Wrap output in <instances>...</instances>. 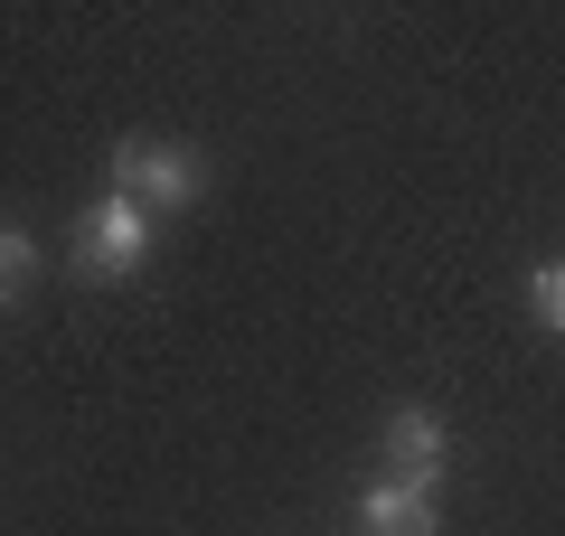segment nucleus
<instances>
[{"label": "nucleus", "mask_w": 565, "mask_h": 536, "mask_svg": "<svg viewBox=\"0 0 565 536\" xmlns=\"http://www.w3.org/2000/svg\"><path fill=\"white\" fill-rule=\"evenodd\" d=\"M151 245H161V217L132 207L122 189H104V199L76 217V264H85L95 282H132L141 264H151Z\"/></svg>", "instance_id": "1"}, {"label": "nucleus", "mask_w": 565, "mask_h": 536, "mask_svg": "<svg viewBox=\"0 0 565 536\" xmlns=\"http://www.w3.org/2000/svg\"><path fill=\"white\" fill-rule=\"evenodd\" d=\"M114 189L132 207H151V217H180V207H199V189H207V170L189 151H170V141H114Z\"/></svg>", "instance_id": "2"}, {"label": "nucleus", "mask_w": 565, "mask_h": 536, "mask_svg": "<svg viewBox=\"0 0 565 536\" xmlns=\"http://www.w3.org/2000/svg\"><path fill=\"white\" fill-rule=\"evenodd\" d=\"M377 442H386V471H396V480H424V490H434L444 461H452V424L434 415V405H396Z\"/></svg>", "instance_id": "3"}, {"label": "nucleus", "mask_w": 565, "mask_h": 536, "mask_svg": "<svg viewBox=\"0 0 565 536\" xmlns=\"http://www.w3.org/2000/svg\"><path fill=\"white\" fill-rule=\"evenodd\" d=\"M424 517H434V490H424V480H396V471L359 480V527H367V536H396V527H424Z\"/></svg>", "instance_id": "4"}, {"label": "nucleus", "mask_w": 565, "mask_h": 536, "mask_svg": "<svg viewBox=\"0 0 565 536\" xmlns=\"http://www.w3.org/2000/svg\"><path fill=\"white\" fill-rule=\"evenodd\" d=\"M29 282H39V236H29V226H0V311H10Z\"/></svg>", "instance_id": "5"}, {"label": "nucleus", "mask_w": 565, "mask_h": 536, "mask_svg": "<svg viewBox=\"0 0 565 536\" xmlns=\"http://www.w3.org/2000/svg\"><path fill=\"white\" fill-rule=\"evenodd\" d=\"M527 311H537V330L565 339V255H546L537 274H527Z\"/></svg>", "instance_id": "6"}, {"label": "nucleus", "mask_w": 565, "mask_h": 536, "mask_svg": "<svg viewBox=\"0 0 565 536\" xmlns=\"http://www.w3.org/2000/svg\"><path fill=\"white\" fill-rule=\"evenodd\" d=\"M396 536H444V517H424V527H396Z\"/></svg>", "instance_id": "7"}]
</instances>
